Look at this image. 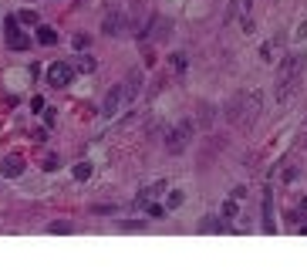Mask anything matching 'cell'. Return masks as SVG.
I'll return each instance as SVG.
<instances>
[{
    "label": "cell",
    "mask_w": 307,
    "mask_h": 270,
    "mask_svg": "<svg viewBox=\"0 0 307 270\" xmlns=\"http://www.w3.org/2000/svg\"><path fill=\"white\" fill-rule=\"evenodd\" d=\"M301 71H304V54L284 58L280 74H277V98H280V101H287V98L294 95V88H297V81H301Z\"/></svg>",
    "instance_id": "obj_1"
},
{
    "label": "cell",
    "mask_w": 307,
    "mask_h": 270,
    "mask_svg": "<svg viewBox=\"0 0 307 270\" xmlns=\"http://www.w3.org/2000/svg\"><path fill=\"white\" fill-rule=\"evenodd\" d=\"M260 112V95H250V91H240L236 98H233V105H230V122H240V125H253V115Z\"/></svg>",
    "instance_id": "obj_2"
},
{
    "label": "cell",
    "mask_w": 307,
    "mask_h": 270,
    "mask_svg": "<svg viewBox=\"0 0 307 270\" xmlns=\"http://www.w3.org/2000/svg\"><path fill=\"white\" fill-rule=\"evenodd\" d=\"M3 31H7V48H10V51H27V48H31V37L20 31V20H17V17H7V27H3Z\"/></svg>",
    "instance_id": "obj_3"
},
{
    "label": "cell",
    "mask_w": 307,
    "mask_h": 270,
    "mask_svg": "<svg viewBox=\"0 0 307 270\" xmlns=\"http://www.w3.org/2000/svg\"><path fill=\"white\" fill-rule=\"evenodd\" d=\"M71 78H75V68L68 65V61H54V65L48 68V84L51 88H68Z\"/></svg>",
    "instance_id": "obj_4"
},
{
    "label": "cell",
    "mask_w": 307,
    "mask_h": 270,
    "mask_svg": "<svg viewBox=\"0 0 307 270\" xmlns=\"http://www.w3.org/2000/svg\"><path fill=\"white\" fill-rule=\"evenodd\" d=\"M189 132H193V125H189V122H182L179 129H172L169 138H165V149H169V152H182V149H186V142H189Z\"/></svg>",
    "instance_id": "obj_5"
},
{
    "label": "cell",
    "mask_w": 307,
    "mask_h": 270,
    "mask_svg": "<svg viewBox=\"0 0 307 270\" xmlns=\"http://www.w3.org/2000/svg\"><path fill=\"white\" fill-rule=\"evenodd\" d=\"M125 101V84H112V91H108V98H105V105H101V115H118V105Z\"/></svg>",
    "instance_id": "obj_6"
},
{
    "label": "cell",
    "mask_w": 307,
    "mask_h": 270,
    "mask_svg": "<svg viewBox=\"0 0 307 270\" xmlns=\"http://www.w3.org/2000/svg\"><path fill=\"white\" fill-rule=\"evenodd\" d=\"M122 27H125V17L115 10V14H108L105 17V24H101V31L108 34V37H115V34H122Z\"/></svg>",
    "instance_id": "obj_7"
},
{
    "label": "cell",
    "mask_w": 307,
    "mask_h": 270,
    "mask_svg": "<svg viewBox=\"0 0 307 270\" xmlns=\"http://www.w3.org/2000/svg\"><path fill=\"white\" fill-rule=\"evenodd\" d=\"M0 172H3L7 179H17V176L24 172V159H20V155H7V159H3V169H0Z\"/></svg>",
    "instance_id": "obj_8"
},
{
    "label": "cell",
    "mask_w": 307,
    "mask_h": 270,
    "mask_svg": "<svg viewBox=\"0 0 307 270\" xmlns=\"http://www.w3.org/2000/svg\"><path fill=\"white\" fill-rule=\"evenodd\" d=\"M263 226L274 230V196L270 193H263Z\"/></svg>",
    "instance_id": "obj_9"
},
{
    "label": "cell",
    "mask_w": 307,
    "mask_h": 270,
    "mask_svg": "<svg viewBox=\"0 0 307 270\" xmlns=\"http://www.w3.org/2000/svg\"><path fill=\"white\" fill-rule=\"evenodd\" d=\"M139 81H142V74H139V71H132V74H129V81H125V101L139 95Z\"/></svg>",
    "instance_id": "obj_10"
},
{
    "label": "cell",
    "mask_w": 307,
    "mask_h": 270,
    "mask_svg": "<svg viewBox=\"0 0 307 270\" xmlns=\"http://www.w3.org/2000/svg\"><path fill=\"white\" fill-rule=\"evenodd\" d=\"M37 44L51 48V44H58V34H54L51 27H37Z\"/></svg>",
    "instance_id": "obj_11"
},
{
    "label": "cell",
    "mask_w": 307,
    "mask_h": 270,
    "mask_svg": "<svg viewBox=\"0 0 307 270\" xmlns=\"http://www.w3.org/2000/svg\"><path fill=\"white\" fill-rule=\"evenodd\" d=\"M250 7H253V0H240V10H243V31H253V24H250Z\"/></svg>",
    "instance_id": "obj_12"
},
{
    "label": "cell",
    "mask_w": 307,
    "mask_h": 270,
    "mask_svg": "<svg viewBox=\"0 0 307 270\" xmlns=\"http://www.w3.org/2000/svg\"><path fill=\"white\" fill-rule=\"evenodd\" d=\"M88 176H91V166H88V162H78V166H75V179H81V183H84Z\"/></svg>",
    "instance_id": "obj_13"
},
{
    "label": "cell",
    "mask_w": 307,
    "mask_h": 270,
    "mask_svg": "<svg viewBox=\"0 0 307 270\" xmlns=\"http://www.w3.org/2000/svg\"><path fill=\"white\" fill-rule=\"evenodd\" d=\"M155 27H159V31H155V41H165V37H169V24L159 17V20H155Z\"/></svg>",
    "instance_id": "obj_14"
},
{
    "label": "cell",
    "mask_w": 307,
    "mask_h": 270,
    "mask_svg": "<svg viewBox=\"0 0 307 270\" xmlns=\"http://www.w3.org/2000/svg\"><path fill=\"white\" fill-rule=\"evenodd\" d=\"M17 20H20V24H37V14H34V10H20Z\"/></svg>",
    "instance_id": "obj_15"
},
{
    "label": "cell",
    "mask_w": 307,
    "mask_h": 270,
    "mask_svg": "<svg viewBox=\"0 0 307 270\" xmlns=\"http://www.w3.org/2000/svg\"><path fill=\"white\" fill-rule=\"evenodd\" d=\"M223 219H236V202H223Z\"/></svg>",
    "instance_id": "obj_16"
},
{
    "label": "cell",
    "mask_w": 307,
    "mask_h": 270,
    "mask_svg": "<svg viewBox=\"0 0 307 270\" xmlns=\"http://www.w3.org/2000/svg\"><path fill=\"white\" fill-rule=\"evenodd\" d=\"M203 226H206V230H210V233H220V230H223V226H220V223H216V216H206V223H203Z\"/></svg>",
    "instance_id": "obj_17"
},
{
    "label": "cell",
    "mask_w": 307,
    "mask_h": 270,
    "mask_svg": "<svg viewBox=\"0 0 307 270\" xmlns=\"http://www.w3.org/2000/svg\"><path fill=\"white\" fill-rule=\"evenodd\" d=\"M169 206H172V209H176V206H182V193H179V189H176V193H169Z\"/></svg>",
    "instance_id": "obj_18"
},
{
    "label": "cell",
    "mask_w": 307,
    "mask_h": 270,
    "mask_svg": "<svg viewBox=\"0 0 307 270\" xmlns=\"http://www.w3.org/2000/svg\"><path fill=\"white\" fill-rule=\"evenodd\" d=\"M81 71H95V61H91V58H88V54H81Z\"/></svg>",
    "instance_id": "obj_19"
},
{
    "label": "cell",
    "mask_w": 307,
    "mask_h": 270,
    "mask_svg": "<svg viewBox=\"0 0 307 270\" xmlns=\"http://www.w3.org/2000/svg\"><path fill=\"white\" fill-rule=\"evenodd\" d=\"M172 68L182 71V68H186V54H172Z\"/></svg>",
    "instance_id": "obj_20"
},
{
    "label": "cell",
    "mask_w": 307,
    "mask_h": 270,
    "mask_svg": "<svg viewBox=\"0 0 307 270\" xmlns=\"http://www.w3.org/2000/svg\"><path fill=\"white\" fill-rule=\"evenodd\" d=\"M44 169H48V172H54V169H58V159H54V155H48V159H44Z\"/></svg>",
    "instance_id": "obj_21"
},
{
    "label": "cell",
    "mask_w": 307,
    "mask_h": 270,
    "mask_svg": "<svg viewBox=\"0 0 307 270\" xmlns=\"http://www.w3.org/2000/svg\"><path fill=\"white\" fill-rule=\"evenodd\" d=\"M68 230H71L68 223H54V226H51V233H68Z\"/></svg>",
    "instance_id": "obj_22"
},
{
    "label": "cell",
    "mask_w": 307,
    "mask_h": 270,
    "mask_svg": "<svg viewBox=\"0 0 307 270\" xmlns=\"http://www.w3.org/2000/svg\"><path fill=\"white\" fill-rule=\"evenodd\" d=\"M75 48H88V34H78V37H75Z\"/></svg>",
    "instance_id": "obj_23"
},
{
    "label": "cell",
    "mask_w": 307,
    "mask_h": 270,
    "mask_svg": "<svg viewBox=\"0 0 307 270\" xmlns=\"http://www.w3.org/2000/svg\"><path fill=\"white\" fill-rule=\"evenodd\" d=\"M149 216H155V219H159V216H162V206H155V202H149Z\"/></svg>",
    "instance_id": "obj_24"
},
{
    "label": "cell",
    "mask_w": 307,
    "mask_h": 270,
    "mask_svg": "<svg viewBox=\"0 0 307 270\" xmlns=\"http://www.w3.org/2000/svg\"><path fill=\"white\" fill-rule=\"evenodd\" d=\"M297 213H301V216L307 219V200H301V209H297Z\"/></svg>",
    "instance_id": "obj_25"
}]
</instances>
